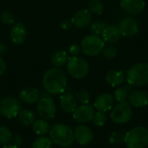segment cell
Here are the masks:
<instances>
[{
  "mask_svg": "<svg viewBox=\"0 0 148 148\" xmlns=\"http://www.w3.org/2000/svg\"><path fill=\"white\" fill-rule=\"evenodd\" d=\"M119 29L121 36L126 37H132L138 34L140 27L138 22L133 17H124L119 23Z\"/></svg>",
  "mask_w": 148,
  "mask_h": 148,
  "instance_id": "obj_10",
  "label": "cell"
},
{
  "mask_svg": "<svg viewBox=\"0 0 148 148\" xmlns=\"http://www.w3.org/2000/svg\"><path fill=\"white\" fill-rule=\"evenodd\" d=\"M92 121L96 127H102L107 122V115L104 112L98 111V112L95 113Z\"/></svg>",
  "mask_w": 148,
  "mask_h": 148,
  "instance_id": "obj_31",
  "label": "cell"
},
{
  "mask_svg": "<svg viewBox=\"0 0 148 148\" xmlns=\"http://www.w3.org/2000/svg\"><path fill=\"white\" fill-rule=\"evenodd\" d=\"M39 97H40L39 91L36 88L31 87L24 88L23 90H21L19 94L20 100L27 104H33L39 100Z\"/></svg>",
  "mask_w": 148,
  "mask_h": 148,
  "instance_id": "obj_20",
  "label": "cell"
},
{
  "mask_svg": "<svg viewBox=\"0 0 148 148\" xmlns=\"http://www.w3.org/2000/svg\"><path fill=\"white\" fill-rule=\"evenodd\" d=\"M133 116V109L127 101L119 102L112 108L110 117L116 124H125L128 122Z\"/></svg>",
  "mask_w": 148,
  "mask_h": 148,
  "instance_id": "obj_7",
  "label": "cell"
},
{
  "mask_svg": "<svg viewBox=\"0 0 148 148\" xmlns=\"http://www.w3.org/2000/svg\"><path fill=\"white\" fill-rule=\"evenodd\" d=\"M69 56L68 53L64 50H58L56 52H55L52 56H51V63L55 66V67H62L64 64H66L68 62L69 60Z\"/></svg>",
  "mask_w": 148,
  "mask_h": 148,
  "instance_id": "obj_22",
  "label": "cell"
},
{
  "mask_svg": "<svg viewBox=\"0 0 148 148\" xmlns=\"http://www.w3.org/2000/svg\"><path fill=\"white\" fill-rule=\"evenodd\" d=\"M10 37L11 42L16 45L23 43L27 38V29L23 23H16L10 29Z\"/></svg>",
  "mask_w": 148,
  "mask_h": 148,
  "instance_id": "obj_14",
  "label": "cell"
},
{
  "mask_svg": "<svg viewBox=\"0 0 148 148\" xmlns=\"http://www.w3.org/2000/svg\"><path fill=\"white\" fill-rule=\"evenodd\" d=\"M114 98L112 95L108 93H103L100 95L95 101V108L101 112H108L114 108Z\"/></svg>",
  "mask_w": 148,
  "mask_h": 148,
  "instance_id": "obj_16",
  "label": "cell"
},
{
  "mask_svg": "<svg viewBox=\"0 0 148 148\" xmlns=\"http://www.w3.org/2000/svg\"><path fill=\"white\" fill-rule=\"evenodd\" d=\"M101 36H102V39L105 42L112 44V43H115L119 41L121 34V31H120V29L118 26L108 25Z\"/></svg>",
  "mask_w": 148,
  "mask_h": 148,
  "instance_id": "obj_19",
  "label": "cell"
},
{
  "mask_svg": "<svg viewBox=\"0 0 148 148\" xmlns=\"http://www.w3.org/2000/svg\"><path fill=\"white\" fill-rule=\"evenodd\" d=\"M49 139L57 146L68 147L74 143V131L67 125L56 124L49 130Z\"/></svg>",
  "mask_w": 148,
  "mask_h": 148,
  "instance_id": "obj_2",
  "label": "cell"
},
{
  "mask_svg": "<svg viewBox=\"0 0 148 148\" xmlns=\"http://www.w3.org/2000/svg\"><path fill=\"white\" fill-rule=\"evenodd\" d=\"M88 10L91 14L101 15L104 10V5L101 0H89L88 3Z\"/></svg>",
  "mask_w": 148,
  "mask_h": 148,
  "instance_id": "obj_26",
  "label": "cell"
},
{
  "mask_svg": "<svg viewBox=\"0 0 148 148\" xmlns=\"http://www.w3.org/2000/svg\"><path fill=\"white\" fill-rule=\"evenodd\" d=\"M109 141L114 146H121L125 142V134L121 132L114 131L110 134Z\"/></svg>",
  "mask_w": 148,
  "mask_h": 148,
  "instance_id": "obj_29",
  "label": "cell"
},
{
  "mask_svg": "<svg viewBox=\"0 0 148 148\" xmlns=\"http://www.w3.org/2000/svg\"><path fill=\"white\" fill-rule=\"evenodd\" d=\"M105 46V42L100 36L88 35L85 36L81 42V49L88 56H97L100 55Z\"/></svg>",
  "mask_w": 148,
  "mask_h": 148,
  "instance_id": "obj_5",
  "label": "cell"
},
{
  "mask_svg": "<svg viewBox=\"0 0 148 148\" xmlns=\"http://www.w3.org/2000/svg\"><path fill=\"white\" fill-rule=\"evenodd\" d=\"M42 85L45 90L51 95L63 94L67 88V76L65 72L58 67H53L48 69L43 75Z\"/></svg>",
  "mask_w": 148,
  "mask_h": 148,
  "instance_id": "obj_1",
  "label": "cell"
},
{
  "mask_svg": "<svg viewBox=\"0 0 148 148\" xmlns=\"http://www.w3.org/2000/svg\"><path fill=\"white\" fill-rule=\"evenodd\" d=\"M121 7L127 13L139 15L145 9L144 0H121Z\"/></svg>",
  "mask_w": 148,
  "mask_h": 148,
  "instance_id": "obj_17",
  "label": "cell"
},
{
  "mask_svg": "<svg viewBox=\"0 0 148 148\" xmlns=\"http://www.w3.org/2000/svg\"><path fill=\"white\" fill-rule=\"evenodd\" d=\"M7 52V47L3 43H0V57L3 56Z\"/></svg>",
  "mask_w": 148,
  "mask_h": 148,
  "instance_id": "obj_39",
  "label": "cell"
},
{
  "mask_svg": "<svg viewBox=\"0 0 148 148\" xmlns=\"http://www.w3.org/2000/svg\"><path fill=\"white\" fill-rule=\"evenodd\" d=\"M95 113V108L91 105L82 104L73 113V118L79 123H88L92 121Z\"/></svg>",
  "mask_w": 148,
  "mask_h": 148,
  "instance_id": "obj_11",
  "label": "cell"
},
{
  "mask_svg": "<svg viewBox=\"0 0 148 148\" xmlns=\"http://www.w3.org/2000/svg\"><path fill=\"white\" fill-rule=\"evenodd\" d=\"M101 53L104 56V57H106L108 59H113V58L116 57V56L118 54V50L114 46L109 44V45L104 46Z\"/></svg>",
  "mask_w": 148,
  "mask_h": 148,
  "instance_id": "obj_32",
  "label": "cell"
},
{
  "mask_svg": "<svg viewBox=\"0 0 148 148\" xmlns=\"http://www.w3.org/2000/svg\"><path fill=\"white\" fill-rule=\"evenodd\" d=\"M72 25L77 29H83L90 24L92 21V15L88 10L82 9L76 11L71 18Z\"/></svg>",
  "mask_w": 148,
  "mask_h": 148,
  "instance_id": "obj_13",
  "label": "cell"
},
{
  "mask_svg": "<svg viewBox=\"0 0 148 148\" xmlns=\"http://www.w3.org/2000/svg\"><path fill=\"white\" fill-rule=\"evenodd\" d=\"M127 82L131 86L143 87L148 83V63L138 62L130 67L126 73Z\"/></svg>",
  "mask_w": 148,
  "mask_h": 148,
  "instance_id": "obj_3",
  "label": "cell"
},
{
  "mask_svg": "<svg viewBox=\"0 0 148 148\" xmlns=\"http://www.w3.org/2000/svg\"><path fill=\"white\" fill-rule=\"evenodd\" d=\"M52 141L45 136L38 137L33 143L32 148H51Z\"/></svg>",
  "mask_w": 148,
  "mask_h": 148,
  "instance_id": "obj_28",
  "label": "cell"
},
{
  "mask_svg": "<svg viewBox=\"0 0 148 148\" xmlns=\"http://www.w3.org/2000/svg\"><path fill=\"white\" fill-rule=\"evenodd\" d=\"M127 100L134 108H144L148 104V93L144 90H134L129 94Z\"/></svg>",
  "mask_w": 148,
  "mask_h": 148,
  "instance_id": "obj_15",
  "label": "cell"
},
{
  "mask_svg": "<svg viewBox=\"0 0 148 148\" xmlns=\"http://www.w3.org/2000/svg\"><path fill=\"white\" fill-rule=\"evenodd\" d=\"M32 128L33 131L37 134V135H45L47 134L49 130H50V127L48 121H46V120H37L36 121H34V123L32 124Z\"/></svg>",
  "mask_w": 148,
  "mask_h": 148,
  "instance_id": "obj_23",
  "label": "cell"
},
{
  "mask_svg": "<svg viewBox=\"0 0 148 148\" xmlns=\"http://www.w3.org/2000/svg\"><path fill=\"white\" fill-rule=\"evenodd\" d=\"M18 118L20 122L24 126L32 125L35 121V114L29 109H23L18 114Z\"/></svg>",
  "mask_w": 148,
  "mask_h": 148,
  "instance_id": "obj_24",
  "label": "cell"
},
{
  "mask_svg": "<svg viewBox=\"0 0 148 148\" xmlns=\"http://www.w3.org/2000/svg\"><path fill=\"white\" fill-rule=\"evenodd\" d=\"M126 80L125 74L120 69H111L106 75V81L111 87H118Z\"/></svg>",
  "mask_w": 148,
  "mask_h": 148,
  "instance_id": "obj_21",
  "label": "cell"
},
{
  "mask_svg": "<svg viewBox=\"0 0 148 148\" xmlns=\"http://www.w3.org/2000/svg\"><path fill=\"white\" fill-rule=\"evenodd\" d=\"M12 134L6 127H0V145H6L12 140Z\"/></svg>",
  "mask_w": 148,
  "mask_h": 148,
  "instance_id": "obj_30",
  "label": "cell"
},
{
  "mask_svg": "<svg viewBox=\"0 0 148 148\" xmlns=\"http://www.w3.org/2000/svg\"><path fill=\"white\" fill-rule=\"evenodd\" d=\"M37 113L39 116L43 120H51L55 117L56 108V104L52 98L50 97H43L38 101L36 106Z\"/></svg>",
  "mask_w": 148,
  "mask_h": 148,
  "instance_id": "obj_9",
  "label": "cell"
},
{
  "mask_svg": "<svg viewBox=\"0 0 148 148\" xmlns=\"http://www.w3.org/2000/svg\"><path fill=\"white\" fill-rule=\"evenodd\" d=\"M74 135L75 140L82 146L89 145L94 139L92 130L85 125H79L76 127L74 131Z\"/></svg>",
  "mask_w": 148,
  "mask_h": 148,
  "instance_id": "obj_12",
  "label": "cell"
},
{
  "mask_svg": "<svg viewBox=\"0 0 148 148\" xmlns=\"http://www.w3.org/2000/svg\"><path fill=\"white\" fill-rule=\"evenodd\" d=\"M108 25V24L105 22H102L101 20H96V21H94L93 23H91L89 29L93 35H96V36H101L103 34V32H104V30Z\"/></svg>",
  "mask_w": 148,
  "mask_h": 148,
  "instance_id": "obj_25",
  "label": "cell"
},
{
  "mask_svg": "<svg viewBox=\"0 0 148 148\" xmlns=\"http://www.w3.org/2000/svg\"><path fill=\"white\" fill-rule=\"evenodd\" d=\"M128 95H129L128 89L126 87H121V88H118L114 91V98L118 102H124V101H127Z\"/></svg>",
  "mask_w": 148,
  "mask_h": 148,
  "instance_id": "obj_27",
  "label": "cell"
},
{
  "mask_svg": "<svg viewBox=\"0 0 148 148\" xmlns=\"http://www.w3.org/2000/svg\"><path fill=\"white\" fill-rule=\"evenodd\" d=\"M91 96L88 91L85 89H81L76 94V100L79 101L82 104H88L90 101Z\"/></svg>",
  "mask_w": 148,
  "mask_h": 148,
  "instance_id": "obj_33",
  "label": "cell"
},
{
  "mask_svg": "<svg viewBox=\"0 0 148 148\" xmlns=\"http://www.w3.org/2000/svg\"><path fill=\"white\" fill-rule=\"evenodd\" d=\"M20 111L21 104L16 97L7 96L0 102V114L7 119L16 117Z\"/></svg>",
  "mask_w": 148,
  "mask_h": 148,
  "instance_id": "obj_8",
  "label": "cell"
},
{
  "mask_svg": "<svg viewBox=\"0 0 148 148\" xmlns=\"http://www.w3.org/2000/svg\"><path fill=\"white\" fill-rule=\"evenodd\" d=\"M126 146L128 148H144L148 145V128L136 127L125 134Z\"/></svg>",
  "mask_w": 148,
  "mask_h": 148,
  "instance_id": "obj_4",
  "label": "cell"
},
{
  "mask_svg": "<svg viewBox=\"0 0 148 148\" xmlns=\"http://www.w3.org/2000/svg\"><path fill=\"white\" fill-rule=\"evenodd\" d=\"M3 148H18V147H16L15 145H5Z\"/></svg>",
  "mask_w": 148,
  "mask_h": 148,
  "instance_id": "obj_40",
  "label": "cell"
},
{
  "mask_svg": "<svg viewBox=\"0 0 148 148\" xmlns=\"http://www.w3.org/2000/svg\"><path fill=\"white\" fill-rule=\"evenodd\" d=\"M11 140L13 141V144L12 145H15V146L18 147L23 142V137L21 135H19V134H16L14 137H12V140Z\"/></svg>",
  "mask_w": 148,
  "mask_h": 148,
  "instance_id": "obj_37",
  "label": "cell"
},
{
  "mask_svg": "<svg viewBox=\"0 0 148 148\" xmlns=\"http://www.w3.org/2000/svg\"><path fill=\"white\" fill-rule=\"evenodd\" d=\"M69 53L71 56H78L81 53V47L77 44H71L69 48Z\"/></svg>",
  "mask_w": 148,
  "mask_h": 148,
  "instance_id": "obj_35",
  "label": "cell"
},
{
  "mask_svg": "<svg viewBox=\"0 0 148 148\" xmlns=\"http://www.w3.org/2000/svg\"><path fill=\"white\" fill-rule=\"evenodd\" d=\"M0 18H1V21L4 24H7V25L12 24L15 22V16H14V15L10 11H7V10L2 12Z\"/></svg>",
  "mask_w": 148,
  "mask_h": 148,
  "instance_id": "obj_34",
  "label": "cell"
},
{
  "mask_svg": "<svg viewBox=\"0 0 148 148\" xmlns=\"http://www.w3.org/2000/svg\"><path fill=\"white\" fill-rule=\"evenodd\" d=\"M67 70L73 78L82 79L88 75L89 65L85 59L80 56H71L67 62Z\"/></svg>",
  "mask_w": 148,
  "mask_h": 148,
  "instance_id": "obj_6",
  "label": "cell"
},
{
  "mask_svg": "<svg viewBox=\"0 0 148 148\" xmlns=\"http://www.w3.org/2000/svg\"><path fill=\"white\" fill-rule=\"evenodd\" d=\"M7 69V65L6 63L4 62L3 59L2 57H0V75L4 74V72L6 71Z\"/></svg>",
  "mask_w": 148,
  "mask_h": 148,
  "instance_id": "obj_38",
  "label": "cell"
},
{
  "mask_svg": "<svg viewBox=\"0 0 148 148\" xmlns=\"http://www.w3.org/2000/svg\"><path fill=\"white\" fill-rule=\"evenodd\" d=\"M60 25H61V28H62V29L67 30V29H70V28H71V26H72V23H71V21H70V20H63V21H62V22H61Z\"/></svg>",
  "mask_w": 148,
  "mask_h": 148,
  "instance_id": "obj_36",
  "label": "cell"
},
{
  "mask_svg": "<svg viewBox=\"0 0 148 148\" xmlns=\"http://www.w3.org/2000/svg\"><path fill=\"white\" fill-rule=\"evenodd\" d=\"M60 105L66 114H73L77 108L76 97L71 93H64L60 97Z\"/></svg>",
  "mask_w": 148,
  "mask_h": 148,
  "instance_id": "obj_18",
  "label": "cell"
}]
</instances>
